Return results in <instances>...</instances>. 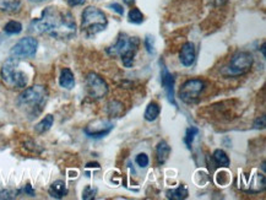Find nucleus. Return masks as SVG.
<instances>
[{
    "mask_svg": "<svg viewBox=\"0 0 266 200\" xmlns=\"http://www.w3.org/2000/svg\"><path fill=\"white\" fill-rule=\"evenodd\" d=\"M76 29L73 14L55 6L46 7L40 19H35L30 24L31 32L47 35L56 40H70L76 35Z\"/></svg>",
    "mask_w": 266,
    "mask_h": 200,
    "instance_id": "1",
    "label": "nucleus"
},
{
    "mask_svg": "<svg viewBox=\"0 0 266 200\" xmlns=\"http://www.w3.org/2000/svg\"><path fill=\"white\" fill-rule=\"evenodd\" d=\"M48 90L43 85H33L27 87L17 97V106L28 114L30 117L36 118L45 108L48 101Z\"/></svg>",
    "mask_w": 266,
    "mask_h": 200,
    "instance_id": "2",
    "label": "nucleus"
},
{
    "mask_svg": "<svg viewBox=\"0 0 266 200\" xmlns=\"http://www.w3.org/2000/svg\"><path fill=\"white\" fill-rule=\"evenodd\" d=\"M139 47H140V40L138 37H131L126 33H120L118 36L117 42L112 47L108 48L107 53L110 57H119L124 66L131 68Z\"/></svg>",
    "mask_w": 266,
    "mask_h": 200,
    "instance_id": "3",
    "label": "nucleus"
},
{
    "mask_svg": "<svg viewBox=\"0 0 266 200\" xmlns=\"http://www.w3.org/2000/svg\"><path fill=\"white\" fill-rule=\"evenodd\" d=\"M19 64V58L10 57L1 65L0 76H1L2 83L10 89H25L28 84L27 74L20 70Z\"/></svg>",
    "mask_w": 266,
    "mask_h": 200,
    "instance_id": "4",
    "label": "nucleus"
},
{
    "mask_svg": "<svg viewBox=\"0 0 266 200\" xmlns=\"http://www.w3.org/2000/svg\"><path fill=\"white\" fill-rule=\"evenodd\" d=\"M108 20L105 12L96 6H87L81 15V31L86 36L97 35L107 29Z\"/></svg>",
    "mask_w": 266,
    "mask_h": 200,
    "instance_id": "5",
    "label": "nucleus"
},
{
    "mask_svg": "<svg viewBox=\"0 0 266 200\" xmlns=\"http://www.w3.org/2000/svg\"><path fill=\"white\" fill-rule=\"evenodd\" d=\"M254 64V58L248 52H237L229 63L221 70L222 75L227 78H237L249 73Z\"/></svg>",
    "mask_w": 266,
    "mask_h": 200,
    "instance_id": "6",
    "label": "nucleus"
},
{
    "mask_svg": "<svg viewBox=\"0 0 266 200\" xmlns=\"http://www.w3.org/2000/svg\"><path fill=\"white\" fill-rule=\"evenodd\" d=\"M205 89V83L201 79H190L185 81L179 90V97L183 102L190 104L195 103Z\"/></svg>",
    "mask_w": 266,
    "mask_h": 200,
    "instance_id": "7",
    "label": "nucleus"
},
{
    "mask_svg": "<svg viewBox=\"0 0 266 200\" xmlns=\"http://www.w3.org/2000/svg\"><path fill=\"white\" fill-rule=\"evenodd\" d=\"M37 50L38 41L35 37H24L12 46L10 54H11V57L19 59L32 58L37 53Z\"/></svg>",
    "mask_w": 266,
    "mask_h": 200,
    "instance_id": "8",
    "label": "nucleus"
},
{
    "mask_svg": "<svg viewBox=\"0 0 266 200\" xmlns=\"http://www.w3.org/2000/svg\"><path fill=\"white\" fill-rule=\"evenodd\" d=\"M87 94L91 99L101 100L107 96L108 85L102 76L96 73H90L86 78Z\"/></svg>",
    "mask_w": 266,
    "mask_h": 200,
    "instance_id": "9",
    "label": "nucleus"
},
{
    "mask_svg": "<svg viewBox=\"0 0 266 200\" xmlns=\"http://www.w3.org/2000/svg\"><path fill=\"white\" fill-rule=\"evenodd\" d=\"M113 128H114V124L110 120H96V122L87 125L84 132L87 137L94 138V139H101V138L109 134Z\"/></svg>",
    "mask_w": 266,
    "mask_h": 200,
    "instance_id": "10",
    "label": "nucleus"
},
{
    "mask_svg": "<svg viewBox=\"0 0 266 200\" xmlns=\"http://www.w3.org/2000/svg\"><path fill=\"white\" fill-rule=\"evenodd\" d=\"M161 84L163 87L164 92H166V96L168 99L169 103H172L173 106L177 107V102L174 99V84L175 79L172 74L169 73L168 69L166 68V65H162L161 68Z\"/></svg>",
    "mask_w": 266,
    "mask_h": 200,
    "instance_id": "11",
    "label": "nucleus"
},
{
    "mask_svg": "<svg viewBox=\"0 0 266 200\" xmlns=\"http://www.w3.org/2000/svg\"><path fill=\"white\" fill-rule=\"evenodd\" d=\"M266 182H265V176L264 174H260L258 172H255L254 176H250L247 178V182L242 184V188L245 192H249V193H259L265 189Z\"/></svg>",
    "mask_w": 266,
    "mask_h": 200,
    "instance_id": "12",
    "label": "nucleus"
},
{
    "mask_svg": "<svg viewBox=\"0 0 266 200\" xmlns=\"http://www.w3.org/2000/svg\"><path fill=\"white\" fill-rule=\"evenodd\" d=\"M196 50L193 42H187L183 45L179 53V60L184 66H192L195 63Z\"/></svg>",
    "mask_w": 266,
    "mask_h": 200,
    "instance_id": "13",
    "label": "nucleus"
},
{
    "mask_svg": "<svg viewBox=\"0 0 266 200\" xmlns=\"http://www.w3.org/2000/svg\"><path fill=\"white\" fill-rule=\"evenodd\" d=\"M48 193H49V196L54 199L64 198V197L68 194V188H66L65 182L60 181V179L53 182V183L51 184V187H49Z\"/></svg>",
    "mask_w": 266,
    "mask_h": 200,
    "instance_id": "14",
    "label": "nucleus"
},
{
    "mask_svg": "<svg viewBox=\"0 0 266 200\" xmlns=\"http://www.w3.org/2000/svg\"><path fill=\"white\" fill-rule=\"evenodd\" d=\"M59 85L65 90H71L75 86L74 73L69 68L61 69L60 76H59Z\"/></svg>",
    "mask_w": 266,
    "mask_h": 200,
    "instance_id": "15",
    "label": "nucleus"
},
{
    "mask_svg": "<svg viewBox=\"0 0 266 200\" xmlns=\"http://www.w3.org/2000/svg\"><path fill=\"white\" fill-rule=\"evenodd\" d=\"M170 155V146L168 145V143L162 140L157 144L156 148V157H157V162H159L160 166H162L163 163H166V161L168 160Z\"/></svg>",
    "mask_w": 266,
    "mask_h": 200,
    "instance_id": "16",
    "label": "nucleus"
},
{
    "mask_svg": "<svg viewBox=\"0 0 266 200\" xmlns=\"http://www.w3.org/2000/svg\"><path fill=\"white\" fill-rule=\"evenodd\" d=\"M160 113H161V108H160V104L157 102L152 101L147 104L146 111L144 113V118L147 122H155V120L159 118Z\"/></svg>",
    "mask_w": 266,
    "mask_h": 200,
    "instance_id": "17",
    "label": "nucleus"
},
{
    "mask_svg": "<svg viewBox=\"0 0 266 200\" xmlns=\"http://www.w3.org/2000/svg\"><path fill=\"white\" fill-rule=\"evenodd\" d=\"M21 5V0H0V11L17 12Z\"/></svg>",
    "mask_w": 266,
    "mask_h": 200,
    "instance_id": "18",
    "label": "nucleus"
},
{
    "mask_svg": "<svg viewBox=\"0 0 266 200\" xmlns=\"http://www.w3.org/2000/svg\"><path fill=\"white\" fill-rule=\"evenodd\" d=\"M54 123V117L52 114L46 115L45 118H43L42 120H41L40 123H37L35 127V130L37 134H45V133H47L49 129L52 128V125H53Z\"/></svg>",
    "mask_w": 266,
    "mask_h": 200,
    "instance_id": "19",
    "label": "nucleus"
},
{
    "mask_svg": "<svg viewBox=\"0 0 266 200\" xmlns=\"http://www.w3.org/2000/svg\"><path fill=\"white\" fill-rule=\"evenodd\" d=\"M188 194H189V192H188L187 187L180 184L178 188L170 189V191L167 192V198L173 199V200H182V199L187 198Z\"/></svg>",
    "mask_w": 266,
    "mask_h": 200,
    "instance_id": "20",
    "label": "nucleus"
},
{
    "mask_svg": "<svg viewBox=\"0 0 266 200\" xmlns=\"http://www.w3.org/2000/svg\"><path fill=\"white\" fill-rule=\"evenodd\" d=\"M213 161H215L216 165L218 167H228L229 166V157L227 156V153L223 150H216L213 152Z\"/></svg>",
    "mask_w": 266,
    "mask_h": 200,
    "instance_id": "21",
    "label": "nucleus"
},
{
    "mask_svg": "<svg viewBox=\"0 0 266 200\" xmlns=\"http://www.w3.org/2000/svg\"><path fill=\"white\" fill-rule=\"evenodd\" d=\"M22 31V24L19 21H15V20H11V21L6 22L4 26V32L7 33V35H19Z\"/></svg>",
    "mask_w": 266,
    "mask_h": 200,
    "instance_id": "22",
    "label": "nucleus"
},
{
    "mask_svg": "<svg viewBox=\"0 0 266 200\" xmlns=\"http://www.w3.org/2000/svg\"><path fill=\"white\" fill-rule=\"evenodd\" d=\"M123 113V104L120 103L119 101H117V100H113V101H110L109 103H108V114L110 115V117H119V115Z\"/></svg>",
    "mask_w": 266,
    "mask_h": 200,
    "instance_id": "23",
    "label": "nucleus"
},
{
    "mask_svg": "<svg viewBox=\"0 0 266 200\" xmlns=\"http://www.w3.org/2000/svg\"><path fill=\"white\" fill-rule=\"evenodd\" d=\"M128 20L129 22H131V24H143L144 22V14L140 11V9H138V7H134V9H131L130 11H129L128 14Z\"/></svg>",
    "mask_w": 266,
    "mask_h": 200,
    "instance_id": "24",
    "label": "nucleus"
},
{
    "mask_svg": "<svg viewBox=\"0 0 266 200\" xmlns=\"http://www.w3.org/2000/svg\"><path fill=\"white\" fill-rule=\"evenodd\" d=\"M199 134V129L196 127H190L188 128L187 132H185V137H184V143L185 145L188 146V149H192V145H193V142L194 139H195L196 135Z\"/></svg>",
    "mask_w": 266,
    "mask_h": 200,
    "instance_id": "25",
    "label": "nucleus"
},
{
    "mask_svg": "<svg viewBox=\"0 0 266 200\" xmlns=\"http://www.w3.org/2000/svg\"><path fill=\"white\" fill-rule=\"evenodd\" d=\"M96 193H97V189L94 188L92 186L85 187L84 192H82V199H85V200L94 199L95 197H96Z\"/></svg>",
    "mask_w": 266,
    "mask_h": 200,
    "instance_id": "26",
    "label": "nucleus"
},
{
    "mask_svg": "<svg viewBox=\"0 0 266 200\" xmlns=\"http://www.w3.org/2000/svg\"><path fill=\"white\" fill-rule=\"evenodd\" d=\"M135 162H136V165L139 166V167L145 168V167H147V166H149V162H150L149 156H147L146 153H139V155L135 157Z\"/></svg>",
    "mask_w": 266,
    "mask_h": 200,
    "instance_id": "27",
    "label": "nucleus"
},
{
    "mask_svg": "<svg viewBox=\"0 0 266 200\" xmlns=\"http://www.w3.org/2000/svg\"><path fill=\"white\" fill-rule=\"evenodd\" d=\"M144 45H145L146 50L150 53V54H152V53L155 52V41L154 37L152 36H146L145 41H144Z\"/></svg>",
    "mask_w": 266,
    "mask_h": 200,
    "instance_id": "28",
    "label": "nucleus"
},
{
    "mask_svg": "<svg viewBox=\"0 0 266 200\" xmlns=\"http://www.w3.org/2000/svg\"><path fill=\"white\" fill-rule=\"evenodd\" d=\"M17 192L14 191H0V199H14L16 198Z\"/></svg>",
    "mask_w": 266,
    "mask_h": 200,
    "instance_id": "29",
    "label": "nucleus"
},
{
    "mask_svg": "<svg viewBox=\"0 0 266 200\" xmlns=\"http://www.w3.org/2000/svg\"><path fill=\"white\" fill-rule=\"evenodd\" d=\"M266 118L265 115H262L260 118H258L257 120H255L254 123V128H257V129H264L265 125H266Z\"/></svg>",
    "mask_w": 266,
    "mask_h": 200,
    "instance_id": "30",
    "label": "nucleus"
},
{
    "mask_svg": "<svg viewBox=\"0 0 266 200\" xmlns=\"http://www.w3.org/2000/svg\"><path fill=\"white\" fill-rule=\"evenodd\" d=\"M109 9H112L113 11H115L117 14L119 15H124V9L123 6H121L120 4H118V2H113V4L109 5Z\"/></svg>",
    "mask_w": 266,
    "mask_h": 200,
    "instance_id": "31",
    "label": "nucleus"
},
{
    "mask_svg": "<svg viewBox=\"0 0 266 200\" xmlns=\"http://www.w3.org/2000/svg\"><path fill=\"white\" fill-rule=\"evenodd\" d=\"M86 2V0H68V4L70 6H80V5H84Z\"/></svg>",
    "mask_w": 266,
    "mask_h": 200,
    "instance_id": "32",
    "label": "nucleus"
},
{
    "mask_svg": "<svg viewBox=\"0 0 266 200\" xmlns=\"http://www.w3.org/2000/svg\"><path fill=\"white\" fill-rule=\"evenodd\" d=\"M211 1H213V4L215 5V6H222V5L226 4L228 0H211Z\"/></svg>",
    "mask_w": 266,
    "mask_h": 200,
    "instance_id": "33",
    "label": "nucleus"
},
{
    "mask_svg": "<svg viewBox=\"0 0 266 200\" xmlns=\"http://www.w3.org/2000/svg\"><path fill=\"white\" fill-rule=\"evenodd\" d=\"M25 193L30 194L31 197H33V196H35V192H33L32 187H31L30 184H27V186H26V188H25Z\"/></svg>",
    "mask_w": 266,
    "mask_h": 200,
    "instance_id": "34",
    "label": "nucleus"
},
{
    "mask_svg": "<svg viewBox=\"0 0 266 200\" xmlns=\"http://www.w3.org/2000/svg\"><path fill=\"white\" fill-rule=\"evenodd\" d=\"M124 2H125L126 5H133L134 4V1H135V0H123Z\"/></svg>",
    "mask_w": 266,
    "mask_h": 200,
    "instance_id": "35",
    "label": "nucleus"
},
{
    "mask_svg": "<svg viewBox=\"0 0 266 200\" xmlns=\"http://www.w3.org/2000/svg\"><path fill=\"white\" fill-rule=\"evenodd\" d=\"M30 1L36 2V4H40V2H45V1H47V0H30Z\"/></svg>",
    "mask_w": 266,
    "mask_h": 200,
    "instance_id": "36",
    "label": "nucleus"
},
{
    "mask_svg": "<svg viewBox=\"0 0 266 200\" xmlns=\"http://www.w3.org/2000/svg\"><path fill=\"white\" fill-rule=\"evenodd\" d=\"M262 53H263V57L265 58L266 57V54H265V43L262 46Z\"/></svg>",
    "mask_w": 266,
    "mask_h": 200,
    "instance_id": "37",
    "label": "nucleus"
}]
</instances>
